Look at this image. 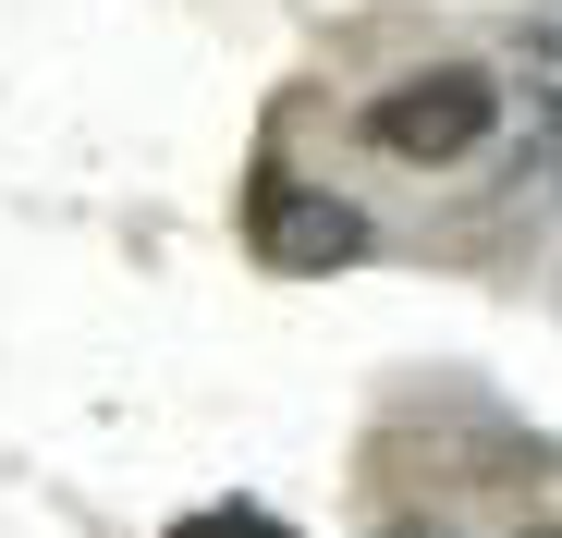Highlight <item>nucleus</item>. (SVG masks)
I'll return each mask as SVG.
<instances>
[{
	"label": "nucleus",
	"instance_id": "f03ea898",
	"mask_svg": "<svg viewBox=\"0 0 562 538\" xmlns=\"http://www.w3.org/2000/svg\"><path fill=\"white\" fill-rule=\"evenodd\" d=\"M257 257L281 282H306V269H355L367 257V209L355 197H318V184H257Z\"/></svg>",
	"mask_w": 562,
	"mask_h": 538
},
{
	"label": "nucleus",
	"instance_id": "7ed1b4c3",
	"mask_svg": "<svg viewBox=\"0 0 562 538\" xmlns=\"http://www.w3.org/2000/svg\"><path fill=\"white\" fill-rule=\"evenodd\" d=\"M171 538H294L281 514H257V502H209V514H183Z\"/></svg>",
	"mask_w": 562,
	"mask_h": 538
},
{
	"label": "nucleus",
	"instance_id": "f257e3e1",
	"mask_svg": "<svg viewBox=\"0 0 562 538\" xmlns=\"http://www.w3.org/2000/svg\"><path fill=\"white\" fill-rule=\"evenodd\" d=\"M380 159H416V171H452V159H477L490 135H502V86L477 74V61H440V74H404L392 99H367V123H355Z\"/></svg>",
	"mask_w": 562,
	"mask_h": 538
}]
</instances>
